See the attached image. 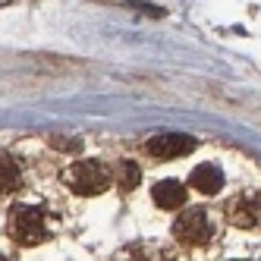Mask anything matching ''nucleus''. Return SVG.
Instances as JSON below:
<instances>
[{"label":"nucleus","mask_w":261,"mask_h":261,"mask_svg":"<svg viewBox=\"0 0 261 261\" xmlns=\"http://www.w3.org/2000/svg\"><path fill=\"white\" fill-rule=\"evenodd\" d=\"M63 182L76 195H101L114 179H110V170L101 161H76L63 170Z\"/></svg>","instance_id":"1"},{"label":"nucleus","mask_w":261,"mask_h":261,"mask_svg":"<svg viewBox=\"0 0 261 261\" xmlns=\"http://www.w3.org/2000/svg\"><path fill=\"white\" fill-rule=\"evenodd\" d=\"M10 236L19 246H38L47 239V227H44V211L32 208V204H16L10 214Z\"/></svg>","instance_id":"2"},{"label":"nucleus","mask_w":261,"mask_h":261,"mask_svg":"<svg viewBox=\"0 0 261 261\" xmlns=\"http://www.w3.org/2000/svg\"><path fill=\"white\" fill-rule=\"evenodd\" d=\"M211 220L208 214H204L201 208H186L176 223H173V236L179 242H186V246H208L211 242Z\"/></svg>","instance_id":"3"},{"label":"nucleus","mask_w":261,"mask_h":261,"mask_svg":"<svg viewBox=\"0 0 261 261\" xmlns=\"http://www.w3.org/2000/svg\"><path fill=\"white\" fill-rule=\"evenodd\" d=\"M145 151L154 161H173V158H186L195 151V139L182 136V133H161L154 139L145 142Z\"/></svg>","instance_id":"4"},{"label":"nucleus","mask_w":261,"mask_h":261,"mask_svg":"<svg viewBox=\"0 0 261 261\" xmlns=\"http://www.w3.org/2000/svg\"><path fill=\"white\" fill-rule=\"evenodd\" d=\"M227 220L236 227H258L261 223V195L258 192H242L227 204Z\"/></svg>","instance_id":"5"},{"label":"nucleus","mask_w":261,"mask_h":261,"mask_svg":"<svg viewBox=\"0 0 261 261\" xmlns=\"http://www.w3.org/2000/svg\"><path fill=\"white\" fill-rule=\"evenodd\" d=\"M151 198H154L158 208L176 211V208H182V204H186V186L179 179H161V182H154Z\"/></svg>","instance_id":"6"},{"label":"nucleus","mask_w":261,"mask_h":261,"mask_svg":"<svg viewBox=\"0 0 261 261\" xmlns=\"http://www.w3.org/2000/svg\"><path fill=\"white\" fill-rule=\"evenodd\" d=\"M189 182H192V189H198L201 195H217L220 186H223V173H220V167H214V164H201V167L192 170Z\"/></svg>","instance_id":"7"},{"label":"nucleus","mask_w":261,"mask_h":261,"mask_svg":"<svg viewBox=\"0 0 261 261\" xmlns=\"http://www.w3.org/2000/svg\"><path fill=\"white\" fill-rule=\"evenodd\" d=\"M19 186H22L19 164H16L10 154H0V198H4V195H13Z\"/></svg>","instance_id":"8"},{"label":"nucleus","mask_w":261,"mask_h":261,"mask_svg":"<svg viewBox=\"0 0 261 261\" xmlns=\"http://www.w3.org/2000/svg\"><path fill=\"white\" fill-rule=\"evenodd\" d=\"M139 167L133 164V161H126V164H120V186H123V189H136V186H139Z\"/></svg>","instance_id":"9"},{"label":"nucleus","mask_w":261,"mask_h":261,"mask_svg":"<svg viewBox=\"0 0 261 261\" xmlns=\"http://www.w3.org/2000/svg\"><path fill=\"white\" fill-rule=\"evenodd\" d=\"M0 261H10V258H7V255H0Z\"/></svg>","instance_id":"10"}]
</instances>
